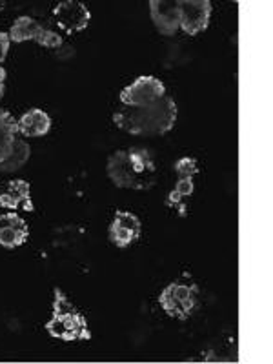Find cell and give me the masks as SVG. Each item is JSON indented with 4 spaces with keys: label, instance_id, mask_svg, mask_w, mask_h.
Masks as SVG:
<instances>
[{
    "label": "cell",
    "instance_id": "obj_14",
    "mask_svg": "<svg viewBox=\"0 0 273 364\" xmlns=\"http://www.w3.org/2000/svg\"><path fill=\"white\" fill-rule=\"evenodd\" d=\"M51 119L42 109L33 108L17 120V129L24 136H42L50 132Z\"/></svg>",
    "mask_w": 273,
    "mask_h": 364
},
{
    "label": "cell",
    "instance_id": "obj_10",
    "mask_svg": "<svg viewBox=\"0 0 273 364\" xmlns=\"http://www.w3.org/2000/svg\"><path fill=\"white\" fill-rule=\"evenodd\" d=\"M149 15H151L155 28L166 37H171L181 29L178 0H151L149 2Z\"/></svg>",
    "mask_w": 273,
    "mask_h": 364
},
{
    "label": "cell",
    "instance_id": "obj_4",
    "mask_svg": "<svg viewBox=\"0 0 273 364\" xmlns=\"http://www.w3.org/2000/svg\"><path fill=\"white\" fill-rule=\"evenodd\" d=\"M159 304L170 317L186 321L199 304V290L191 282H171L159 295Z\"/></svg>",
    "mask_w": 273,
    "mask_h": 364
},
{
    "label": "cell",
    "instance_id": "obj_11",
    "mask_svg": "<svg viewBox=\"0 0 273 364\" xmlns=\"http://www.w3.org/2000/svg\"><path fill=\"white\" fill-rule=\"evenodd\" d=\"M0 208L33 211L29 182L22 181V178L0 182Z\"/></svg>",
    "mask_w": 273,
    "mask_h": 364
},
{
    "label": "cell",
    "instance_id": "obj_16",
    "mask_svg": "<svg viewBox=\"0 0 273 364\" xmlns=\"http://www.w3.org/2000/svg\"><path fill=\"white\" fill-rule=\"evenodd\" d=\"M29 155H31V148H29L28 142L22 141V139H15L11 154L8 155V159H6L4 162H0V171H2V173L18 171L22 166L28 162Z\"/></svg>",
    "mask_w": 273,
    "mask_h": 364
},
{
    "label": "cell",
    "instance_id": "obj_12",
    "mask_svg": "<svg viewBox=\"0 0 273 364\" xmlns=\"http://www.w3.org/2000/svg\"><path fill=\"white\" fill-rule=\"evenodd\" d=\"M197 162L195 159L184 157L175 164V173H177V186L170 193L168 204L170 206H181L182 200H186L193 193V178L197 175Z\"/></svg>",
    "mask_w": 273,
    "mask_h": 364
},
{
    "label": "cell",
    "instance_id": "obj_6",
    "mask_svg": "<svg viewBox=\"0 0 273 364\" xmlns=\"http://www.w3.org/2000/svg\"><path fill=\"white\" fill-rule=\"evenodd\" d=\"M9 38L13 42L35 41L44 48H60L63 37L57 31H51L48 28H42L37 21L29 17H18L9 31Z\"/></svg>",
    "mask_w": 273,
    "mask_h": 364
},
{
    "label": "cell",
    "instance_id": "obj_13",
    "mask_svg": "<svg viewBox=\"0 0 273 364\" xmlns=\"http://www.w3.org/2000/svg\"><path fill=\"white\" fill-rule=\"evenodd\" d=\"M28 224L15 211L0 215V246L4 248H18L28 240Z\"/></svg>",
    "mask_w": 273,
    "mask_h": 364
},
{
    "label": "cell",
    "instance_id": "obj_19",
    "mask_svg": "<svg viewBox=\"0 0 273 364\" xmlns=\"http://www.w3.org/2000/svg\"><path fill=\"white\" fill-rule=\"evenodd\" d=\"M0 9H2V8H0Z\"/></svg>",
    "mask_w": 273,
    "mask_h": 364
},
{
    "label": "cell",
    "instance_id": "obj_5",
    "mask_svg": "<svg viewBox=\"0 0 273 364\" xmlns=\"http://www.w3.org/2000/svg\"><path fill=\"white\" fill-rule=\"evenodd\" d=\"M164 95V82L159 80L157 77L144 75L120 91V102H122V106H148V104L157 102Z\"/></svg>",
    "mask_w": 273,
    "mask_h": 364
},
{
    "label": "cell",
    "instance_id": "obj_7",
    "mask_svg": "<svg viewBox=\"0 0 273 364\" xmlns=\"http://www.w3.org/2000/svg\"><path fill=\"white\" fill-rule=\"evenodd\" d=\"M211 2L210 0H178V18L181 29L190 37L204 31L210 24Z\"/></svg>",
    "mask_w": 273,
    "mask_h": 364
},
{
    "label": "cell",
    "instance_id": "obj_1",
    "mask_svg": "<svg viewBox=\"0 0 273 364\" xmlns=\"http://www.w3.org/2000/svg\"><path fill=\"white\" fill-rule=\"evenodd\" d=\"M177 120V104L164 95L148 106H120L113 113V122L119 129L132 135L159 136L170 132Z\"/></svg>",
    "mask_w": 273,
    "mask_h": 364
},
{
    "label": "cell",
    "instance_id": "obj_8",
    "mask_svg": "<svg viewBox=\"0 0 273 364\" xmlns=\"http://www.w3.org/2000/svg\"><path fill=\"white\" fill-rule=\"evenodd\" d=\"M53 17L57 21L58 28L64 29L66 33H77L87 28L91 18V13L82 2L77 0H66L55 6Z\"/></svg>",
    "mask_w": 273,
    "mask_h": 364
},
{
    "label": "cell",
    "instance_id": "obj_3",
    "mask_svg": "<svg viewBox=\"0 0 273 364\" xmlns=\"http://www.w3.org/2000/svg\"><path fill=\"white\" fill-rule=\"evenodd\" d=\"M53 315L46 323V331L51 337L66 343H73V341H90L91 331L87 328L86 318L80 314L77 308L68 301L66 295L63 291L55 288L53 290Z\"/></svg>",
    "mask_w": 273,
    "mask_h": 364
},
{
    "label": "cell",
    "instance_id": "obj_18",
    "mask_svg": "<svg viewBox=\"0 0 273 364\" xmlns=\"http://www.w3.org/2000/svg\"><path fill=\"white\" fill-rule=\"evenodd\" d=\"M4 80H6V71L4 68L0 66V99L4 95Z\"/></svg>",
    "mask_w": 273,
    "mask_h": 364
},
{
    "label": "cell",
    "instance_id": "obj_2",
    "mask_svg": "<svg viewBox=\"0 0 273 364\" xmlns=\"http://www.w3.org/2000/svg\"><path fill=\"white\" fill-rule=\"evenodd\" d=\"M109 181L117 188L144 191L157 181V166L144 148L119 149L106 164Z\"/></svg>",
    "mask_w": 273,
    "mask_h": 364
},
{
    "label": "cell",
    "instance_id": "obj_17",
    "mask_svg": "<svg viewBox=\"0 0 273 364\" xmlns=\"http://www.w3.org/2000/svg\"><path fill=\"white\" fill-rule=\"evenodd\" d=\"M9 42H11L9 33H2V31H0V63H4L6 57H8Z\"/></svg>",
    "mask_w": 273,
    "mask_h": 364
},
{
    "label": "cell",
    "instance_id": "obj_9",
    "mask_svg": "<svg viewBox=\"0 0 273 364\" xmlns=\"http://www.w3.org/2000/svg\"><path fill=\"white\" fill-rule=\"evenodd\" d=\"M142 224L139 217L133 215L132 211H117L113 223L109 226V240L117 248H126L133 245L141 237Z\"/></svg>",
    "mask_w": 273,
    "mask_h": 364
},
{
    "label": "cell",
    "instance_id": "obj_15",
    "mask_svg": "<svg viewBox=\"0 0 273 364\" xmlns=\"http://www.w3.org/2000/svg\"><path fill=\"white\" fill-rule=\"evenodd\" d=\"M17 133V120L13 119L11 113L0 109V162H4L11 154Z\"/></svg>",
    "mask_w": 273,
    "mask_h": 364
}]
</instances>
